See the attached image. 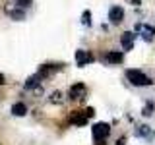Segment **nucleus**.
Instances as JSON below:
<instances>
[{
    "instance_id": "f257e3e1",
    "label": "nucleus",
    "mask_w": 155,
    "mask_h": 145,
    "mask_svg": "<svg viewBox=\"0 0 155 145\" xmlns=\"http://www.w3.org/2000/svg\"><path fill=\"white\" fill-rule=\"evenodd\" d=\"M126 79H128L132 85H136V87H149L153 83L151 77L145 76L142 70H128L126 72Z\"/></svg>"
},
{
    "instance_id": "f03ea898",
    "label": "nucleus",
    "mask_w": 155,
    "mask_h": 145,
    "mask_svg": "<svg viewBox=\"0 0 155 145\" xmlns=\"http://www.w3.org/2000/svg\"><path fill=\"white\" fill-rule=\"evenodd\" d=\"M91 134H93V139L101 145L107 137H109L110 126L107 124V122H97V124H93V128H91Z\"/></svg>"
},
{
    "instance_id": "7ed1b4c3",
    "label": "nucleus",
    "mask_w": 155,
    "mask_h": 145,
    "mask_svg": "<svg viewBox=\"0 0 155 145\" xmlns=\"http://www.w3.org/2000/svg\"><path fill=\"white\" fill-rule=\"evenodd\" d=\"M4 12H6V16H10L12 19H16V21H23V19H25V8H19L16 2L6 4V6H4Z\"/></svg>"
},
{
    "instance_id": "20e7f679",
    "label": "nucleus",
    "mask_w": 155,
    "mask_h": 145,
    "mask_svg": "<svg viewBox=\"0 0 155 145\" xmlns=\"http://www.w3.org/2000/svg\"><path fill=\"white\" fill-rule=\"evenodd\" d=\"M136 31H138L140 37H142L143 41H147V43H151L153 37H155V27L147 25V23H138V25H136Z\"/></svg>"
},
{
    "instance_id": "39448f33",
    "label": "nucleus",
    "mask_w": 155,
    "mask_h": 145,
    "mask_svg": "<svg viewBox=\"0 0 155 145\" xmlns=\"http://www.w3.org/2000/svg\"><path fill=\"white\" fill-rule=\"evenodd\" d=\"M95 58H93V54H91L89 50H76V64L78 66H87V64H91Z\"/></svg>"
},
{
    "instance_id": "423d86ee",
    "label": "nucleus",
    "mask_w": 155,
    "mask_h": 145,
    "mask_svg": "<svg viewBox=\"0 0 155 145\" xmlns=\"http://www.w3.org/2000/svg\"><path fill=\"white\" fill-rule=\"evenodd\" d=\"M109 19H110V23H113V25H118V23H122V19H124V8L113 6V8L109 10Z\"/></svg>"
},
{
    "instance_id": "0eeeda50",
    "label": "nucleus",
    "mask_w": 155,
    "mask_h": 145,
    "mask_svg": "<svg viewBox=\"0 0 155 145\" xmlns=\"http://www.w3.org/2000/svg\"><path fill=\"white\" fill-rule=\"evenodd\" d=\"M85 95H87V87L84 83H74L70 87V99H74V101L85 99Z\"/></svg>"
},
{
    "instance_id": "6e6552de",
    "label": "nucleus",
    "mask_w": 155,
    "mask_h": 145,
    "mask_svg": "<svg viewBox=\"0 0 155 145\" xmlns=\"http://www.w3.org/2000/svg\"><path fill=\"white\" fill-rule=\"evenodd\" d=\"M134 39H136V33H132V31L122 33L120 43H122V48H124V50H132V48H134Z\"/></svg>"
},
{
    "instance_id": "1a4fd4ad",
    "label": "nucleus",
    "mask_w": 155,
    "mask_h": 145,
    "mask_svg": "<svg viewBox=\"0 0 155 145\" xmlns=\"http://www.w3.org/2000/svg\"><path fill=\"white\" fill-rule=\"evenodd\" d=\"M136 135H138V137H143V139H153V130L145 124L138 126V128H136Z\"/></svg>"
},
{
    "instance_id": "9d476101",
    "label": "nucleus",
    "mask_w": 155,
    "mask_h": 145,
    "mask_svg": "<svg viewBox=\"0 0 155 145\" xmlns=\"http://www.w3.org/2000/svg\"><path fill=\"white\" fill-rule=\"evenodd\" d=\"M87 116L85 112L81 114V112H72V116H70V124H74V126H84V124H87Z\"/></svg>"
},
{
    "instance_id": "9b49d317",
    "label": "nucleus",
    "mask_w": 155,
    "mask_h": 145,
    "mask_svg": "<svg viewBox=\"0 0 155 145\" xmlns=\"http://www.w3.org/2000/svg\"><path fill=\"white\" fill-rule=\"evenodd\" d=\"M107 62L109 64H122L124 62V54L118 50H110L109 54H107Z\"/></svg>"
},
{
    "instance_id": "f8f14e48",
    "label": "nucleus",
    "mask_w": 155,
    "mask_h": 145,
    "mask_svg": "<svg viewBox=\"0 0 155 145\" xmlns=\"http://www.w3.org/2000/svg\"><path fill=\"white\" fill-rule=\"evenodd\" d=\"M41 74H35V76H31L29 79L25 81V89H37V85L41 83Z\"/></svg>"
},
{
    "instance_id": "ddd939ff",
    "label": "nucleus",
    "mask_w": 155,
    "mask_h": 145,
    "mask_svg": "<svg viewBox=\"0 0 155 145\" xmlns=\"http://www.w3.org/2000/svg\"><path fill=\"white\" fill-rule=\"evenodd\" d=\"M12 114L14 116H25L27 114V106L23 105V103H16L12 106Z\"/></svg>"
},
{
    "instance_id": "4468645a",
    "label": "nucleus",
    "mask_w": 155,
    "mask_h": 145,
    "mask_svg": "<svg viewBox=\"0 0 155 145\" xmlns=\"http://www.w3.org/2000/svg\"><path fill=\"white\" fill-rule=\"evenodd\" d=\"M14 2H16L19 8H25V10H27V8H31L33 0H14Z\"/></svg>"
},
{
    "instance_id": "2eb2a0df",
    "label": "nucleus",
    "mask_w": 155,
    "mask_h": 145,
    "mask_svg": "<svg viewBox=\"0 0 155 145\" xmlns=\"http://www.w3.org/2000/svg\"><path fill=\"white\" fill-rule=\"evenodd\" d=\"M51 103H62V93L60 91H54V93H52V97H51Z\"/></svg>"
},
{
    "instance_id": "dca6fc26",
    "label": "nucleus",
    "mask_w": 155,
    "mask_h": 145,
    "mask_svg": "<svg viewBox=\"0 0 155 145\" xmlns=\"http://www.w3.org/2000/svg\"><path fill=\"white\" fill-rule=\"evenodd\" d=\"M143 114H145V116H151V114H153V105H151V103H147V106H145V110H143Z\"/></svg>"
},
{
    "instance_id": "f3484780",
    "label": "nucleus",
    "mask_w": 155,
    "mask_h": 145,
    "mask_svg": "<svg viewBox=\"0 0 155 145\" xmlns=\"http://www.w3.org/2000/svg\"><path fill=\"white\" fill-rule=\"evenodd\" d=\"M84 23L89 25V12H84Z\"/></svg>"
},
{
    "instance_id": "a211bd4d",
    "label": "nucleus",
    "mask_w": 155,
    "mask_h": 145,
    "mask_svg": "<svg viewBox=\"0 0 155 145\" xmlns=\"http://www.w3.org/2000/svg\"><path fill=\"white\" fill-rule=\"evenodd\" d=\"M85 114H87V116H89V118H91V116L95 114V110H93V108H87V110H85Z\"/></svg>"
},
{
    "instance_id": "6ab92c4d",
    "label": "nucleus",
    "mask_w": 155,
    "mask_h": 145,
    "mask_svg": "<svg viewBox=\"0 0 155 145\" xmlns=\"http://www.w3.org/2000/svg\"><path fill=\"white\" fill-rule=\"evenodd\" d=\"M4 83H6V81H4V76L0 74V85H4Z\"/></svg>"
}]
</instances>
